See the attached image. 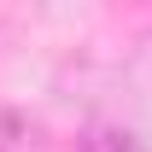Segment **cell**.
Instances as JSON below:
<instances>
[{
  "label": "cell",
  "mask_w": 152,
  "mask_h": 152,
  "mask_svg": "<svg viewBox=\"0 0 152 152\" xmlns=\"http://www.w3.org/2000/svg\"><path fill=\"white\" fill-rule=\"evenodd\" d=\"M0 152H47V129L29 111H0Z\"/></svg>",
  "instance_id": "6da1fadb"
},
{
  "label": "cell",
  "mask_w": 152,
  "mask_h": 152,
  "mask_svg": "<svg viewBox=\"0 0 152 152\" xmlns=\"http://www.w3.org/2000/svg\"><path fill=\"white\" fill-rule=\"evenodd\" d=\"M76 152H134V140L123 129H88L82 140H76Z\"/></svg>",
  "instance_id": "7a4b0ae2"
}]
</instances>
